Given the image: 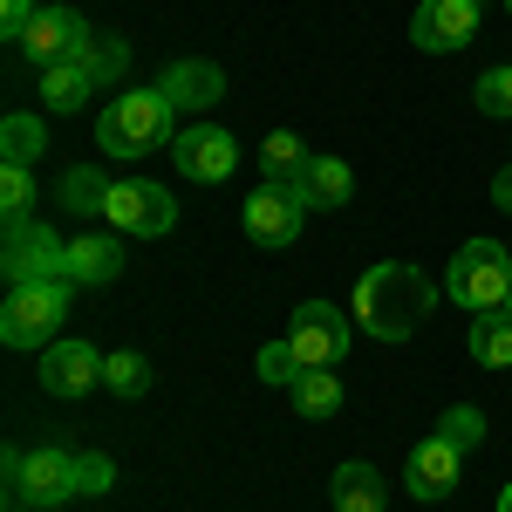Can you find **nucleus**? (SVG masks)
Masks as SVG:
<instances>
[{"label": "nucleus", "mask_w": 512, "mask_h": 512, "mask_svg": "<svg viewBox=\"0 0 512 512\" xmlns=\"http://www.w3.org/2000/svg\"><path fill=\"white\" fill-rule=\"evenodd\" d=\"M437 308V280L410 260H376L369 274L355 280V328H369L376 342H410L424 315Z\"/></svg>", "instance_id": "f257e3e1"}, {"label": "nucleus", "mask_w": 512, "mask_h": 512, "mask_svg": "<svg viewBox=\"0 0 512 512\" xmlns=\"http://www.w3.org/2000/svg\"><path fill=\"white\" fill-rule=\"evenodd\" d=\"M178 144V110L164 89H123L110 96V110L96 117V158H151V151H171Z\"/></svg>", "instance_id": "f03ea898"}, {"label": "nucleus", "mask_w": 512, "mask_h": 512, "mask_svg": "<svg viewBox=\"0 0 512 512\" xmlns=\"http://www.w3.org/2000/svg\"><path fill=\"white\" fill-rule=\"evenodd\" d=\"M69 308H76V280H28V287H7L0 342H7V349H35V355L55 349Z\"/></svg>", "instance_id": "7ed1b4c3"}, {"label": "nucleus", "mask_w": 512, "mask_h": 512, "mask_svg": "<svg viewBox=\"0 0 512 512\" xmlns=\"http://www.w3.org/2000/svg\"><path fill=\"white\" fill-rule=\"evenodd\" d=\"M444 294L465 308V315H492L512 294V253L499 239H465L444 267Z\"/></svg>", "instance_id": "20e7f679"}, {"label": "nucleus", "mask_w": 512, "mask_h": 512, "mask_svg": "<svg viewBox=\"0 0 512 512\" xmlns=\"http://www.w3.org/2000/svg\"><path fill=\"white\" fill-rule=\"evenodd\" d=\"M103 226L123 233V239H164L178 226V205H171V192L151 185V178H117V185H110V205H103Z\"/></svg>", "instance_id": "39448f33"}, {"label": "nucleus", "mask_w": 512, "mask_h": 512, "mask_svg": "<svg viewBox=\"0 0 512 512\" xmlns=\"http://www.w3.org/2000/svg\"><path fill=\"white\" fill-rule=\"evenodd\" d=\"M308 198H301V185H253L246 192V205H239V226H246V239L253 246H294L301 239V226H308Z\"/></svg>", "instance_id": "423d86ee"}, {"label": "nucleus", "mask_w": 512, "mask_h": 512, "mask_svg": "<svg viewBox=\"0 0 512 512\" xmlns=\"http://www.w3.org/2000/svg\"><path fill=\"white\" fill-rule=\"evenodd\" d=\"M7 492L35 512H55V506H69V499H82V451H62V444L28 451V465H21V478Z\"/></svg>", "instance_id": "0eeeda50"}, {"label": "nucleus", "mask_w": 512, "mask_h": 512, "mask_svg": "<svg viewBox=\"0 0 512 512\" xmlns=\"http://www.w3.org/2000/svg\"><path fill=\"white\" fill-rule=\"evenodd\" d=\"M0 274L7 287H28V280H69V239L55 233L48 219H28L7 233V253H0Z\"/></svg>", "instance_id": "6e6552de"}, {"label": "nucleus", "mask_w": 512, "mask_h": 512, "mask_svg": "<svg viewBox=\"0 0 512 512\" xmlns=\"http://www.w3.org/2000/svg\"><path fill=\"white\" fill-rule=\"evenodd\" d=\"M287 342H294V355L308 369H335L355 342V315H342L335 301H301L294 321H287Z\"/></svg>", "instance_id": "1a4fd4ad"}, {"label": "nucleus", "mask_w": 512, "mask_h": 512, "mask_svg": "<svg viewBox=\"0 0 512 512\" xmlns=\"http://www.w3.org/2000/svg\"><path fill=\"white\" fill-rule=\"evenodd\" d=\"M171 164L192 178V185H219V178H233L239 164V137L226 130V123H185L178 130V144H171Z\"/></svg>", "instance_id": "9d476101"}, {"label": "nucleus", "mask_w": 512, "mask_h": 512, "mask_svg": "<svg viewBox=\"0 0 512 512\" xmlns=\"http://www.w3.org/2000/svg\"><path fill=\"white\" fill-rule=\"evenodd\" d=\"M478 0H424L417 14H410V41L424 48V55H451V48H465L478 41Z\"/></svg>", "instance_id": "9b49d317"}, {"label": "nucleus", "mask_w": 512, "mask_h": 512, "mask_svg": "<svg viewBox=\"0 0 512 512\" xmlns=\"http://www.w3.org/2000/svg\"><path fill=\"white\" fill-rule=\"evenodd\" d=\"M96 383H103V355H96V342L62 335L55 349H41V390H48V396L76 403V396H89Z\"/></svg>", "instance_id": "f8f14e48"}, {"label": "nucleus", "mask_w": 512, "mask_h": 512, "mask_svg": "<svg viewBox=\"0 0 512 512\" xmlns=\"http://www.w3.org/2000/svg\"><path fill=\"white\" fill-rule=\"evenodd\" d=\"M82 41H89V21H82L76 7H41L35 21H28V35H21V55L35 69H55V62H76Z\"/></svg>", "instance_id": "ddd939ff"}, {"label": "nucleus", "mask_w": 512, "mask_h": 512, "mask_svg": "<svg viewBox=\"0 0 512 512\" xmlns=\"http://www.w3.org/2000/svg\"><path fill=\"white\" fill-rule=\"evenodd\" d=\"M164 96H171V110L178 117H205L212 103H226V69L219 62H205V55H185V62H171L158 82Z\"/></svg>", "instance_id": "4468645a"}, {"label": "nucleus", "mask_w": 512, "mask_h": 512, "mask_svg": "<svg viewBox=\"0 0 512 512\" xmlns=\"http://www.w3.org/2000/svg\"><path fill=\"white\" fill-rule=\"evenodd\" d=\"M458 472H465V451H458V444H444V437L431 431L417 451H410L403 485H410V499H451V492H458Z\"/></svg>", "instance_id": "2eb2a0df"}, {"label": "nucleus", "mask_w": 512, "mask_h": 512, "mask_svg": "<svg viewBox=\"0 0 512 512\" xmlns=\"http://www.w3.org/2000/svg\"><path fill=\"white\" fill-rule=\"evenodd\" d=\"M117 274H123V233L69 239V280H76V287H110Z\"/></svg>", "instance_id": "dca6fc26"}, {"label": "nucleus", "mask_w": 512, "mask_h": 512, "mask_svg": "<svg viewBox=\"0 0 512 512\" xmlns=\"http://www.w3.org/2000/svg\"><path fill=\"white\" fill-rule=\"evenodd\" d=\"M328 499H335V512H383L390 506V485H383L376 465L349 458V465H335V478H328Z\"/></svg>", "instance_id": "f3484780"}, {"label": "nucleus", "mask_w": 512, "mask_h": 512, "mask_svg": "<svg viewBox=\"0 0 512 512\" xmlns=\"http://www.w3.org/2000/svg\"><path fill=\"white\" fill-rule=\"evenodd\" d=\"M89 96H96V76H89L82 62H55V69H41V110H48V117H76Z\"/></svg>", "instance_id": "a211bd4d"}, {"label": "nucleus", "mask_w": 512, "mask_h": 512, "mask_svg": "<svg viewBox=\"0 0 512 512\" xmlns=\"http://www.w3.org/2000/svg\"><path fill=\"white\" fill-rule=\"evenodd\" d=\"M110 171H96V164H69L62 171V185H55V198H62V212H76V219H103V205H110Z\"/></svg>", "instance_id": "6ab92c4d"}, {"label": "nucleus", "mask_w": 512, "mask_h": 512, "mask_svg": "<svg viewBox=\"0 0 512 512\" xmlns=\"http://www.w3.org/2000/svg\"><path fill=\"white\" fill-rule=\"evenodd\" d=\"M301 198L315 205V212H342L355 198V171L342 158H315L308 171H301Z\"/></svg>", "instance_id": "aec40b11"}, {"label": "nucleus", "mask_w": 512, "mask_h": 512, "mask_svg": "<svg viewBox=\"0 0 512 512\" xmlns=\"http://www.w3.org/2000/svg\"><path fill=\"white\" fill-rule=\"evenodd\" d=\"M315 164V151L294 137V130H274L260 144V185H301V171Z\"/></svg>", "instance_id": "412c9836"}, {"label": "nucleus", "mask_w": 512, "mask_h": 512, "mask_svg": "<svg viewBox=\"0 0 512 512\" xmlns=\"http://www.w3.org/2000/svg\"><path fill=\"white\" fill-rule=\"evenodd\" d=\"M478 369H512V321L492 308V315H472V335H465Z\"/></svg>", "instance_id": "4be33fe9"}, {"label": "nucleus", "mask_w": 512, "mask_h": 512, "mask_svg": "<svg viewBox=\"0 0 512 512\" xmlns=\"http://www.w3.org/2000/svg\"><path fill=\"white\" fill-rule=\"evenodd\" d=\"M287 403H294L308 424H328V417L342 410V383H335V369H308V376L287 390Z\"/></svg>", "instance_id": "5701e85b"}, {"label": "nucleus", "mask_w": 512, "mask_h": 512, "mask_svg": "<svg viewBox=\"0 0 512 512\" xmlns=\"http://www.w3.org/2000/svg\"><path fill=\"white\" fill-rule=\"evenodd\" d=\"M35 164H0V219H7V233L14 226H28L35 219Z\"/></svg>", "instance_id": "b1692460"}, {"label": "nucleus", "mask_w": 512, "mask_h": 512, "mask_svg": "<svg viewBox=\"0 0 512 512\" xmlns=\"http://www.w3.org/2000/svg\"><path fill=\"white\" fill-rule=\"evenodd\" d=\"M103 390L123 396V403L151 396V362H144L137 349H110V355H103Z\"/></svg>", "instance_id": "393cba45"}, {"label": "nucleus", "mask_w": 512, "mask_h": 512, "mask_svg": "<svg viewBox=\"0 0 512 512\" xmlns=\"http://www.w3.org/2000/svg\"><path fill=\"white\" fill-rule=\"evenodd\" d=\"M76 62L89 69V76H96V89H110V82L130 76V41H117V35H89Z\"/></svg>", "instance_id": "a878e982"}, {"label": "nucleus", "mask_w": 512, "mask_h": 512, "mask_svg": "<svg viewBox=\"0 0 512 512\" xmlns=\"http://www.w3.org/2000/svg\"><path fill=\"white\" fill-rule=\"evenodd\" d=\"M41 151H48V130H41V117L14 110V117L0 123V164H35Z\"/></svg>", "instance_id": "bb28decb"}, {"label": "nucleus", "mask_w": 512, "mask_h": 512, "mask_svg": "<svg viewBox=\"0 0 512 512\" xmlns=\"http://www.w3.org/2000/svg\"><path fill=\"white\" fill-rule=\"evenodd\" d=\"M437 437H444V444H458V451L472 458L478 444H485V410H472V403H451V410L437 417Z\"/></svg>", "instance_id": "cd10ccee"}, {"label": "nucleus", "mask_w": 512, "mask_h": 512, "mask_svg": "<svg viewBox=\"0 0 512 512\" xmlns=\"http://www.w3.org/2000/svg\"><path fill=\"white\" fill-rule=\"evenodd\" d=\"M301 376H308V362H301V355H294V342H287V335H280V342H267V349H260V383H274V390H294V383H301Z\"/></svg>", "instance_id": "c85d7f7f"}, {"label": "nucleus", "mask_w": 512, "mask_h": 512, "mask_svg": "<svg viewBox=\"0 0 512 512\" xmlns=\"http://www.w3.org/2000/svg\"><path fill=\"white\" fill-rule=\"evenodd\" d=\"M472 96H478V117H512V62H499V69H485Z\"/></svg>", "instance_id": "c756f323"}, {"label": "nucleus", "mask_w": 512, "mask_h": 512, "mask_svg": "<svg viewBox=\"0 0 512 512\" xmlns=\"http://www.w3.org/2000/svg\"><path fill=\"white\" fill-rule=\"evenodd\" d=\"M117 485V465H110V451H82V499H103Z\"/></svg>", "instance_id": "7c9ffc66"}, {"label": "nucleus", "mask_w": 512, "mask_h": 512, "mask_svg": "<svg viewBox=\"0 0 512 512\" xmlns=\"http://www.w3.org/2000/svg\"><path fill=\"white\" fill-rule=\"evenodd\" d=\"M35 14H41L35 0H0V35H7V41H21V35H28V21H35Z\"/></svg>", "instance_id": "2f4dec72"}, {"label": "nucleus", "mask_w": 512, "mask_h": 512, "mask_svg": "<svg viewBox=\"0 0 512 512\" xmlns=\"http://www.w3.org/2000/svg\"><path fill=\"white\" fill-rule=\"evenodd\" d=\"M492 205H499V212H512V164L492 178Z\"/></svg>", "instance_id": "473e14b6"}, {"label": "nucleus", "mask_w": 512, "mask_h": 512, "mask_svg": "<svg viewBox=\"0 0 512 512\" xmlns=\"http://www.w3.org/2000/svg\"><path fill=\"white\" fill-rule=\"evenodd\" d=\"M499 512H512V485H506V492H499Z\"/></svg>", "instance_id": "72a5a7b5"}, {"label": "nucleus", "mask_w": 512, "mask_h": 512, "mask_svg": "<svg viewBox=\"0 0 512 512\" xmlns=\"http://www.w3.org/2000/svg\"><path fill=\"white\" fill-rule=\"evenodd\" d=\"M499 315H506V321H512V294H506V301H499Z\"/></svg>", "instance_id": "f704fd0d"}, {"label": "nucleus", "mask_w": 512, "mask_h": 512, "mask_svg": "<svg viewBox=\"0 0 512 512\" xmlns=\"http://www.w3.org/2000/svg\"><path fill=\"white\" fill-rule=\"evenodd\" d=\"M506 14H512V0H506Z\"/></svg>", "instance_id": "c9c22d12"}]
</instances>
